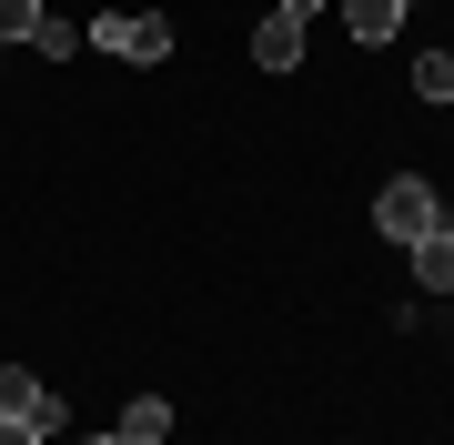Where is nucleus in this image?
Masks as SVG:
<instances>
[{
	"instance_id": "2",
	"label": "nucleus",
	"mask_w": 454,
	"mask_h": 445,
	"mask_svg": "<svg viewBox=\"0 0 454 445\" xmlns=\"http://www.w3.org/2000/svg\"><path fill=\"white\" fill-rule=\"evenodd\" d=\"M91 41L112 51V61H172V20L162 11H101Z\"/></svg>"
},
{
	"instance_id": "12",
	"label": "nucleus",
	"mask_w": 454,
	"mask_h": 445,
	"mask_svg": "<svg viewBox=\"0 0 454 445\" xmlns=\"http://www.w3.org/2000/svg\"><path fill=\"white\" fill-rule=\"evenodd\" d=\"M273 11H283V20H313V11H324V0H273Z\"/></svg>"
},
{
	"instance_id": "13",
	"label": "nucleus",
	"mask_w": 454,
	"mask_h": 445,
	"mask_svg": "<svg viewBox=\"0 0 454 445\" xmlns=\"http://www.w3.org/2000/svg\"><path fill=\"white\" fill-rule=\"evenodd\" d=\"M82 445H121V435H82Z\"/></svg>"
},
{
	"instance_id": "7",
	"label": "nucleus",
	"mask_w": 454,
	"mask_h": 445,
	"mask_svg": "<svg viewBox=\"0 0 454 445\" xmlns=\"http://www.w3.org/2000/svg\"><path fill=\"white\" fill-rule=\"evenodd\" d=\"M112 435H121V445H162V435H172V405H162V395H131Z\"/></svg>"
},
{
	"instance_id": "14",
	"label": "nucleus",
	"mask_w": 454,
	"mask_h": 445,
	"mask_svg": "<svg viewBox=\"0 0 454 445\" xmlns=\"http://www.w3.org/2000/svg\"><path fill=\"white\" fill-rule=\"evenodd\" d=\"M434 223H444V233H454V213H434Z\"/></svg>"
},
{
	"instance_id": "4",
	"label": "nucleus",
	"mask_w": 454,
	"mask_h": 445,
	"mask_svg": "<svg viewBox=\"0 0 454 445\" xmlns=\"http://www.w3.org/2000/svg\"><path fill=\"white\" fill-rule=\"evenodd\" d=\"M253 61H262V71H303V20L262 11V20H253Z\"/></svg>"
},
{
	"instance_id": "10",
	"label": "nucleus",
	"mask_w": 454,
	"mask_h": 445,
	"mask_svg": "<svg viewBox=\"0 0 454 445\" xmlns=\"http://www.w3.org/2000/svg\"><path fill=\"white\" fill-rule=\"evenodd\" d=\"M31 41L51 51V61H71V51H82V31H71V20H51V11H41V31H31Z\"/></svg>"
},
{
	"instance_id": "1",
	"label": "nucleus",
	"mask_w": 454,
	"mask_h": 445,
	"mask_svg": "<svg viewBox=\"0 0 454 445\" xmlns=\"http://www.w3.org/2000/svg\"><path fill=\"white\" fill-rule=\"evenodd\" d=\"M434 213H444V203H434V182H424V172H394L384 193H373V233H384V243H414V233H434Z\"/></svg>"
},
{
	"instance_id": "3",
	"label": "nucleus",
	"mask_w": 454,
	"mask_h": 445,
	"mask_svg": "<svg viewBox=\"0 0 454 445\" xmlns=\"http://www.w3.org/2000/svg\"><path fill=\"white\" fill-rule=\"evenodd\" d=\"M0 415H20V425H41V435H61V425H71L61 395H51L41 375H20V364H0Z\"/></svg>"
},
{
	"instance_id": "6",
	"label": "nucleus",
	"mask_w": 454,
	"mask_h": 445,
	"mask_svg": "<svg viewBox=\"0 0 454 445\" xmlns=\"http://www.w3.org/2000/svg\"><path fill=\"white\" fill-rule=\"evenodd\" d=\"M404 253H414V283H424V294H454V233H444V223H434V233H414Z\"/></svg>"
},
{
	"instance_id": "9",
	"label": "nucleus",
	"mask_w": 454,
	"mask_h": 445,
	"mask_svg": "<svg viewBox=\"0 0 454 445\" xmlns=\"http://www.w3.org/2000/svg\"><path fill=\"white\" fill-rule=\"evenodd\" d=\"M31 31H41V0H0V51L31 41Z\"/></svg>"
},
{
	"instance_id": "11",
	"label": "nucleus",
	"mask_w": 454,
	"mask_h": 445,
	"mask_svg": "<svg viewBox=\"0 0 454 445\" xmlns=\"http://www.w3.org/2000/svg\"><path fill=\"white\" fill-rule=\"evenodd\" d=\"M0 445H41V425H20V415H0Z\"/></svg>"
},
{
	"instance_id": "5",
	"label": "nucleus",
	"mask_w": 454,
	"mask_h": 445,
	"mask_svg": "<svg viewBox=\"0 0 454 445\" xmlns=\"http://www.w3.org/2000/svg\"><path fill=\"white\" fill-rule=\"evenodd\" d=\"M404 11H414V0H343V31H354L364 51H384L394 31H404Z\"/></svg>"
},
{
	"instance_id": "8",
	"label": "nucleus",
	"mask_w": 454,
	"mask_h": 445,
	"mask_svg": "<svg viewBox=\"0 0 454 445\" xmlns=\"http://www.w3.org/2000/svg\"><path fill=\"white\" fill-rule=\"evenodd\" d=\"M414 91L424 101H454V51H424V61H414Z\"/></svg>"
}]
</instances>
